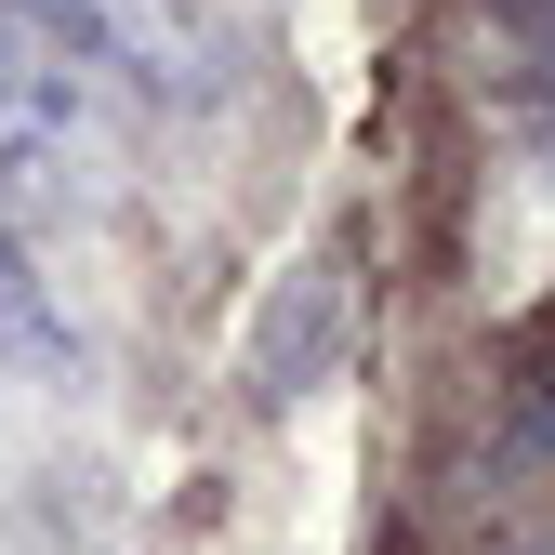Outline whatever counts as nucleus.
Returning <instances> with one entry per match:
<instances>
[{
    "label": "nucleus",
    "mask_w": 555,
    "mask_h": 555,
    "mask_svg": "<svg viewBox=\"0 0 555 555\" xmlns=\"http://www.w3.org/2000/svg\"><path fill=\"white\" fill-rule=\"evenodd\" d=\"M14 14L80 66V80H119L146 106H212L225 93V27L198 0H14Z\"/></svg>",
    "instance_id": "obj_1"
},
{
    "label": "nucleus",
    "mask_w": 555,
    "mask_h": 555,
    "mask_svg": "<svg viewBox=\"0 0 555 555\" xmlns=\"http://www.w3.org/2000/svg\"><path fill=\"white\" fill-rule=\"evenodd\" d=\"M93 185V80L0 0V198H80Z\"/></svg>",
    "instance_id": "obj_2"
},
{
    "label": "nucleus",
    "mask_w": 555,
    "mask_h": 555,
    "mask_svg": "<svg viewBox=\"0 0 555 555\" xmlns=\"http://www.w3.org/2000/svg\"><path fill=\"white\" fill-rule=\"evenodd\" d=\"M0 358L14 371H80V331H66V292L40 278V238L14 225V198H0Z\"/></svg>",
    "instance_id": "obj_3"
},
{
    "label": "nucleus",
    "mask_w": 555,
    "mask_h": 555,
    "mask_svg": "<svg viewBox=\"0 0 555 555\" xmlns=\"http://www.w3.org/2000/svg\"><path fill=\"white\" fill-rule=\"evenodd\" d=\"M516 450H555V358H542L529 397H516Z\"/></svg>",
    "instance_id": "obj_4"
},
{
    "label": "nucleus",
    "mask_w": 555,
    "mask_h": 555,
    "mask_svg": "<svg viewBox=\"0 0 555 555\" xmlns=\"http://www.w3.org/2000/svg\"><path fill=\"white\" fill-rule=\"evenodd\" d=\"M542 159H555V106H542Z\"/></svg>",
    "instance_id": "obj_5"
}]
</instances>
